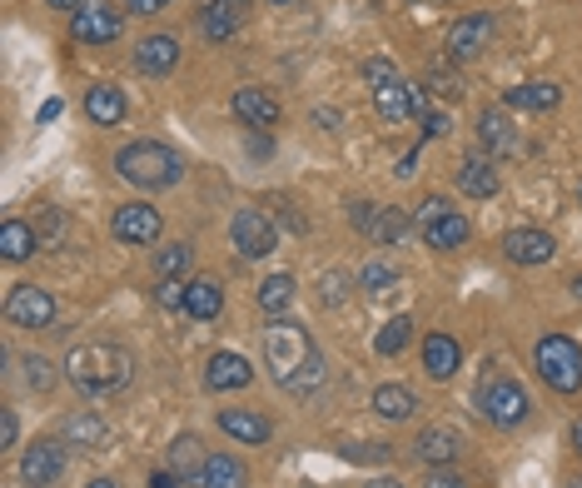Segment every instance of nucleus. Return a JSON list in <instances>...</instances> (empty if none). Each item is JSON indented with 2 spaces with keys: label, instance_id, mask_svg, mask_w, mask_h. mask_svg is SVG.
I'll return each mask as SVG.
<instances>
[{
  "label": "nucleus",
  "instance_id": "4d7b16f0",
  "mask_svg": "<svg viewBox=\"0 0 582 488\" xmlns=\"http://www.w3.org/2000/svg\"><path fill=\"white\" fill-rule=\"evenodd\" d=\"M270 5H284V0H270Z\"/></svg>",
  "mask_w": 582,
  "mask_h": 488
},
{
  "label": "nucleus",
  "instance_id": "58836bf2",
  "mask_svg": "<svg viewBox=\"0 0 582 488\" xmlns=\"http://www.w3.org/2000/svg\"><path fill=\"white\" fill-rule=\"evenodd\" d=\"M358 284H364L368 294H384V290H393V284H399V274L388 270V264H364V270H358Z\"/></svg>",
  "mask_w": 582,
  "mask_h": 488
},
{
  "label": "nucleus",
  "instance_id": "b1692460",
  "mask_svg": "<svg viewBox=\"0 0 582 488\" xmlns=\"http://www.w3.org/2000/svg\"><path fill=\"white\" fill-rule=\"evenodd\" d=\"M458 190H464V195H473V200H493L498 195L493 164H488L483 155H468V160L458 164Z\"/></svg>",
  "mask_w": 582,
  "mask_h": 488
},
{
  "label": "nucleus",
  "instance_id": "2eb2a0df",
  "mask_svg": "<svg viewBox=\"0 0 582 488\" xmlns=\"http://www.w3.org/2000/svg\"><path fill=\"white\" fill-rule=\"evenodd\" d=\"M235 115L244 120L249 130H274V125H279V100H274L270 90L244 86V90H235Z\"/></svg>",
  "mask_w": 582,
  "mask_h": 488
},
{
  "label": "nucleus",
  "instance_id": "6ab92c4d",
  "mask_svg": "<svg viewBox=\"0 0 582 488\" xmlns=\"http://www.w3.org/2000/svg\"><path fill=\"white\" fill-rule=\"evenodd\" d=\"M244 25V0H215L199 11V35L205 41H229V35Z\"/></svg>",
  "mask_w": 582,
  "mask_h": 488
},
{
  "label": "nucleus",
  "instance_id": "f704fd0d",
  "mask_svg": "<svg viewBox=\"0 0 582 488\" xmlns=\"http://www.w3.org/2000/svg\"><path fill=\"white\" fill-rule=\"evenodd\" d=\"M65 434L76 439V444H85V449H100L110 439V429H105V419H100V413H76V419L65 423Z\"/></svg>",
  "mask_w": 582,
  "mask_h": 488
},
{
  "label": "nucleus",
  "instance_id": "603ef678",
  "mask_svg": "<svg viewBox=\"0 0 582 488\" xmlns=\"http://www.w3.org/2000/svg\"><path fill=\"white\" fill-rule=\"evenodd\" d=\"M85 488H115V478H90Z\"/></svg>",
  "mask_w": 582,
  "mask_h": 488
},
{
  "label": "nucleus",
  "instance_id": "6e6552de",
  "mask_svg": "<svg viewBox=\"0 0 582 488\" xmlns=\"http://www.w3.org/2000/svg\"><path fill=\"white\" fill-rule=\"evenodd\" d=\"M5 319L15 329H50L55 325V299L41 284H15L11 299H5Z\"/></svg>",
  "mask_w": 582,
  "mask_h": 488
},
{
  "label": "nucleus",
  "instance_id": "dca6fc26",
  "mask_svg": "<svg viewBox=\"0 0 582 488\" xmlns=\"http://www.w3.org/2000/svg\"><path fill=\"white\" fill-rule=\"evenodd\" d=\"M174 66H180V41L174 35H145L135 45V70L140 76H170Z\"/></svg>",
  "mask_w": 582,
  "mask_h": 488
},
{
  "label": "nucleus",
  "instance_id": "f257e3e1",
  "mask_svg": "<svg viewBox=\"0 0 582 488\" xmlns=\"http://www.w3.org/2000/svg\"><path fill=\"white\" fill-rule=\"evenodd\" d=\"M129 374H135V364H129V354L119 344H80L65 354V379L80 394H90V399L119 394L129 384Z\"/></svg>",
  "mask_w": 582,
  "mask_h": 488
},
{
  "label": "nucleus",
  "instance_id": "4be33fe9",
  "mask_svg": "<svg viewBox=\"0 0 582 488\" xmlns=\"http://www.w3.org/2000/svg\"><path fill=\"white\" fill-rule=\"evenodd\" d=\"M219 429H225L235 444H270V419L264 413H249V409H225L219 413Z\"/></svg>",
  "mask_w": 582,
  "mask_h": 488
},
{
  "label": "nucleus",
  "instance_id": "49530a36",
  "mask_svg": "<svg viewBox=\"0 0 582 488\" xmlns=\"http://www.w3.org/2000/svg\"><path fill=\"white\" fill-rule=\"evenodd\" d=\"M125 5H129L135 15H155V11H164L170 0H125Z\"/></svg>",
  "mask_w": 582,
  "mask_h": 488
},
{
  "label": "nucleus",
  "instance_id": "ddd939ff",
  "mask_svg": "<svg viewBox=\"0 0 582 488\" xmlns=\"http://www.w3.org/2000/svg\"><path fill=\"white\" fill-rule=\"evenodd\" d=\"M249 379H254V370H249L244 354H235V349H219V354H209V364H205V389H215V394L249 389Z\"/></svg>",
  "mask_w": 582,
  "mask_h": 488
},
{
  "label": "nucleus",
  "instance_id": "a18cd8bd",
  "mask_svg": "<svg viewBox=\"0 0 582 488\" xmlns=\"http://www.w3.org/2000/svg\"><path fill=\"white\" fill-rule=\"evenodd\" d=\"M184 284H190V280H164V284H160V304H164V309L184 304Z\"/></svg>",
  "mask_w": 582,
  "mask_h": 488
},
{
  "label": "nucleus",
  "instance_id": "4c0bfd02",
  "mask_svg": "<svg viewBox=\"0 0 582 488\" xmlns=\"http://www.w3.org/2000/svg\"><path fill=\"white\" fill-rule=\"evenodd\" d=\"M21 364H25V384H31V389H50V384H55V370H50V359H41V354H25L21 359Z\"/></svg>",
  "mask_w": 582,
  "mask_h": 488
},
{
  "label": "nucleus",
  "instance_id": "9d476101",
  "mask_svg": "<svg viewBox=\"0 0 582 488\" xmlns=\"http://www.w3.org/2000/svg\"><path fill=\"white\" fill-rule=\"evenodd\" d=\"M65 474V444L60 439H35L21 458V478L25 488H50Z\"/></svg>",
  "mask_w": 582,
  "mask_h": 488
},
{
  "label": "nucleus",
  "instance_id": "7ed1b4c3",
  "mask_svg": "<svg viewBox=\"0 0 582 488\" xmlns=\"http://www.w3.org/2000/svg\"><path fill=\"white\" fill-rule=\"evenodd\" d=\"M319 354L313 349V339H309V329L299 325V319H274V325H264V364H270V374H274V384H289L294 374L309 364V359Z\"/></svg>",
  "mask_w": 582,
  "mask_h": 488
},
{
  "label": "nucleus",
  "instance_id": "4468645a",
  "mask_svg": "<svg viewBox=\"0 0 582 488\" xmlns=\"http://www.w3.org/2000/svg\"><path fill=\"white\" fill-rule=\"evenodd\" d=\"M115 239H125V245H155V239H160V209L155 205H119L115 209Z\"/></svg>",
  "mask_w": 582,
  "mask_h": 488
},
{
  "label": "nucleus",
  "instance_id": "9b49d317",
  "mask_svg": "<svg viewBox=\"0 0 582 488\" xmlns=\"http://www.w3.org/2000/svg\"><path fill=\"white\" fill-rule=\"evenodd\" d=\"M503 250L513 264H548L552 254H558V245H552L548 229H533V225H517L503 235Z\"/></svg>",
  "mask_w": 582,
  "mask_h": 488
},
{
  "label": "nucleus",
  "instance_id": "79ce46f5",
  "mask_svg": "<svg viewBox=\"0 0 582 488\" xmlns=\"http://www.w3.org/2000/svg\"><path fill=\"white\" fill-rule=\"evenodd\" d=\"M419 125H423V140H443V135H448V115H443V110H419Z\"/></svg>",
  "mask_w": 582,
  "mask_h": 488
},
{
  "label": "nucleus",
  "instance_id": "864d4df0",
  "mask_svg": "<svg viewBox=\"0 0 582 488\" xmlns=\"http://www.w3.org/2000/svg\"><path fill=\"white\" fill-rule=\"evenodd\" d=\"M568 488H582V478H568Z\"/></svg>",
  "mask_w": 582,
  "mask_h": 488
},
{
  "label": "nucleus",
  "instance_id": "3c124183",
  "mask_svg": "<svg viewBox=\"0 0 582 488\" xmlns=\"http://www.w3.org/2000/svg\"><path fill=\"white\" fill-rule=\"evenodd\" d=\"M368 488H403V484H399V478H374Z\"/></svg>",
  "mask_w": 582,
  "mask_h": 488
},
{
  "label": "nucleus",
  "instance_id": "20e7f679",
  "mask_svg": "<svg viewBox=\"0 0 582 488\" xmlns=\"http://www.w3.org/2000/svg\"><path fill=\"white\" fill-rule=\"evenodd\" d=\"M533 364H538L543 384H548L552 394H578L582 389V349L572 344L568 334L538 339V349H533Z\"/></svg>",
  "mask_w": 582,
  "mask_h": 488
},
{
  "label": "nucleus",
  "instance_id": "423d86ee",
  "mask_svg": "<svg viewBox=\"0 0 582 488\" xmlns=\"http://www.w3.org/2000/svg\"><path fill=\"white\" fill-rule=\"evenodd\" d=\"M119 31H125V15L110 0H85L76 11V25H70V35L80 45H110V41H119Z\"/></svg>",
  "mask_w": 582,
  "mask_h": 488
},
{
  "label": "nucleus",
  "instance_id": "c85d7f7f",
  "mask_svg": "<svg viewBox=\"0 0 582 488\" xmlns=\"http://www.w3.org/2000/svg\"><path fill=\"white\" fill-rule=\"evenodd\" d=\"M205 464H209V458H205V449H199V439H194V434H180L170 444V468L180 478H194V484H199V478H205Z\"/></svg>",
  "mask_w": 582,
  "mask_h": 488
},
{
  "label": "nucleus",
  "instance_id": "2f4dec72",
  "mask_svg": "<svg viewBox=\"0 0 582 488\" xmlns=\"http://www.w3.org/2000/svg\"><path fill=\"white\" fill-rule=\"evenodd\" d=\"M294 299V274H270V280H259V309L264 315H284Z\"/></svg>",
  "mask_w": 582,
  "mask_h": 488
},
{
  "label": "nucleus",
  "instance_id": "393cba45",
  "mask_svg": "<svg viewBox=\"0 0 582 488\" xmlns=\"http://www.w3.org/2000/svg\"><path fill=\"white\" fill-rule=\"evenodd\" d=\"M468 235H473V225L453 209V215L433 219V225L423 229V245H429V250H458V245H468Z\"/></svg>",
  "mask_w": 582,
  "mask_h": 488
},
{
  "label": "nucleus",
  "instance_id": "ea45409f",
  "mask_svg": "<svg viewBox=\"0 0 582 488\" xmlns=\"http://www.w3.org/2000/svg\"><path fill=\"white\" fill-rule=\"evenodd\" d=\"M443 215H453V205H448L443 195H429V200H419V215H413V225L429 229L433 219H443Z\"/></svg>",
  "mask_w": 582,
  "mask_h": 488
},
{
  "label": "nucleus",
  "instance_id": "13d9d810",
  "mask_svg": "<svg viewBox=\"0 0 582 488\" xmlns=\"http://www.w3.org/2000/svg\"><path fill=\"white\" fill-rule=\"evenodd\" d=\"M578 195H582V190H578Z\"/></svg>",
  "mask_w": 582,
  "mask_h": 488
},
{
  "label": "nucleus",
  "instance_id": "a878e982",
  "mask_svg": "<svg viewBox=\"0 0 582 488\" xmlns=\"http://www.w3.org/2000/svg\"><path fill=\"white\" fill-rule=\"evenodd\" d=\"M35 245H41L35 225H25V219H5V225H0V254H5L11 264L31 260V254H35Z\"/></svg>",
  "mask_w": 582,
  "mask_h": 488
},
{
  "label": "nucleus",
  "instance_id": "aec40b11",
  "mask_svg": "<svg viewBox=\"0 0 582 488\" xmlns=\"http://www.w3.org/2000/svg\"><path fill=\"white\" fill-rule=\"evenodd\" d=\"M458 364H464L458 339H448V334H429V339H423V370H429V379H453V374H458Z\"/></svg>",
  "mask_w": 582,
  "mask_h": 488
},
{
  "label": "nucleus",
  "instance_id": "1a4fd4ad",
  "mask_svg": "<svg viewBox=\"0 0 582 488\" xmlns=\"http://www.w3.org/2000/svg\"><path fill=\"white\" fill-rule=\"evenodd\" d=\"M349 219H354V229H364L374 245H399L403 229H409V215H399L393 205H368V200H354Z\"/></svg>",
  "mask_w": 582,
  "mask_h": 488
},
{
  "label": "nucleus",
  "instance_id": "f8f14e48",
  "mask_svg": "<svg viewBox=\"0 0 582 488\" xmlns=\"http://www.w3.org/2000/svg\"><path fill=\"white\" fill-rule=\"evenodd\" d=\"M493 41V15H464V21L448 25V55L453 60H473L488 50Z\"/></svg>",
  "mask_w": 582,
  "mask_h": 488
},
{
  "label": "nucleus",
  "instance_id": "c756f323",
  "mask_svg": "<svg viewBox=\"0 0 582 488\" xmlns=\"http://www.w3.org/2000/svg\"><path fill=\"white\" fill-rule=\"evenodd\" d=\"M205 488H249V468L239 464L235 454H209L205 464V478H199Z\"/></svg>",
  "mask_w": 582,
  "mask_h": 488
},
{
  "label": "nucleus",
  "instance_id": "e433bc0d",
  "mask_svg": "<svg viewBox=\"0 0 582 488\" xmlns=\"http://www.w3.org/2000/svg\"><path fill=\"white\" fill-rule=\"evenodd\" d=\"M319 384H323V354H313L309 364H304V370L294 374L289 384H284V389H289V394H313V389H319Z\"/></svg>",
  "mask_w": 582,
  "mask_h": 488
},
{
  "label": "nucleus",
  "instance_id": "cd10ccee",
  "mask_svg": "<svg viewBox=\"0 0 582 488\" xmlns=\"http://www.w3.org/2000/svg\"><path fill=\"white\" fill-rule=\"evenodd\" d=\"M85 115L95 120V125H119V120H125V95H119V86H90Z\"/></svg>",
  "mask_w": 582,
  "mask_h": 488
},
{
  "label": "nucleus",
  "instance_id": "f03ea898",
  "mask_svg": "<svg viewBox=\"0 0 582 488\" xmlns=\"http://www.w3.org/2000/svg\"><path fill=\"white\" fill-rule=\"evenodd\" d=\"M115 170H119V180H129V185H140V190H170V185H180L184 160H180V150H170L160 140H135L115 155Z\"/></svg>",
  "mask_w": 582,
  "mask_h": 488
},
{
  "label": "nucleus",
  "instance_id": "39448f33",
  "mask_svg": "<svg viewBox=\"0 0 582 488\" xmlns=\"http://www.w3.org/2000/svg\"><path fill=\"white\" fill-rule=\"evenodd\" d=\"M478 409H483L488 423H498V429H517V423L528 419V389L517 379H488L483 389H478Z\"/></svg>",
  "mask_w": 582,
  "mask_h": 488
},
{
  "label": "nucleus",
  "instance_id": "72a5a7b5",
  "mask_svg": "<svg viewBox=\"0 0 582 488\" xmlns=\"http://www.w3.org/2000/svg\"><path fill=\"white\" fill-rule=\"evenodd\" d=\"M409 339H413V319H409V315H393L384 329H378L374 349H378L384 359H393V354H403V349H409Z\"/></svg>",
  "mask_w": 582,
  "mask_h": 488
},
{
  "label": "nucleus",
  "instance_id": "473e14b6",
  "mask_svg": "<svg viewBox=\"0 0 582 488\" xmlns=\"http://www.w3.org/2000/svg\"><path fill=\"white\" fill-rule=\"evenodd\" d=\"M190 264H194V245H164V250H155V274L160 280H184L190 274Z\"/></svg>",
  "mask_w": 582,
  "mask_h": 488
},
{
  "label": "nucleus",
  "instance_id": "a19ab883",
  "mask_svg": "<svg viewBox=\"0 0 582 488\" xmlns=\"http://www.w3.org/2000/svg\"><path fill=\"white\" fill-rule=\"evenodd\" d=\"M423 488H468V478L458 474V468L438 464V468H429V478H423Z\"/></svg>",
  "mask_w": 582,
  "mask_h": 488
},
{
  "label": "nucleus",
  "instance_id": "a211bd4d",
  "mask_svg": "<svg viewBox=\"0 0 582 488\" xmlns=\"http://www.w3.org/2000/svg\"><path fill=\"white\" fill-rule=\"evenodd\" d=\"M413 454H419L429 468H438V464H453V458L464 454V439L453 434V429H443V423H429L419 434V444H413Z\"/></svg>",
  "mask_w": 582,
  "mask_h": 488
},
{
  "label": "nucleus",
  "instance_id": "de8ad7c7",
  "mask_svg": "<svg viewBox=\"0 0 582 488\" xmlns=\"http://www.w3.org/2000/svg\"><path fill=\"white\" fill-rule=\"evenodd\" d=\"M150 488H180V474L164 468V474H150Z\"/></svg>",
  "mask_w": 582,
  "mask_h": 488
},
{
  "label": "nucleus",
  "instance_id": "5fc2aeb1",
  "mask_svg": "<svg viewBox=\"0 0 582 488\" xmlns=\"http://www.w3.org/2000/svg\"><path fill=\"white\" fill-rule=\"evenodd\" d=\"M578 299H582V280H578Z\"/></svg>",
  "mask_w": 582,
  "mask_h": 488
},
{
  "label": "nucleus",
  "instance_id": "f3484780",
  "mask_svg": "<svg viewBox=\"0 0 582 488\" xmlns=\"http://www.w3.org/2000/svg\"><path fill=\"white\" fill-rule=\"evenodd\" d=\"M478 140H483V150L498 155V160H507V155L517 150V130L503 105H488L483 115H478Z\"/></svg>",
  "mask_w": 582,
  "mask_h": 488
},
{
  "label": "nucleus",
  "instance_id": "7c9ffc66",
  "mask_svg": "<svg viewBox=\"0 0 582 488\" xmlns=\"http://www.w3.org/2000/svg\"><path fill=\"white\" fill-rule=\"evenodd\" d=\"M413 105H419V100H413V86H403V80H393V86L374 90V110H378L384 120H393V125H399V120H409Z\"/></svg>",
  "mask_w": 582,
  "mask_h": 488
},
{
  "label": "nucleus",
  "instance_id": "bb28decb",
  "mask_svg": "<svg viewBox=\"0 0 582 488\" xmlns=\"http://www.w3.org/2000/svg\"><path fill=\"white\" fill-rule=\"evenodd\" d=\"M374 409H378V419L403 423V419H413L419 399H413V389H403V384H378V389H374Z\"/></svg>",
  "mask_w": 582,
  "mask_h": 488
},
{
  "label": "nucleus",
  "instance_id": "37998d69",
  "mask_svg": "<svg viewBox=\"0 0 582 488\" xmlns=\"http://www.w3.org/2000/svg\"><path fill=\"white\" fill-rule=\"evenodd\" d=\"M364 80L374 90H384V86H393V80H399V70L388 66V60H364Z\"/></svg>",
  "mask_w": 582,
  "mask_h": 488
},
{
  "label": "nucleus",
  "instance_id": "c03bdc74",
  "mask_svg": "<svg viewBox=\"0 0 582 488\" xmlns=\"http://www.w3.org/2000/svg\"><path fill=\"white\" fill-rule=\"evenodd\" d=\"M15 444H21V419L5 409L0 413V449H15Z\"/></svg>",
  "mask_w": 582,
  "mask_h": 488
},
{
  "label": "nucleus",
  "instance_id": "09e8293b",
  "mask_svg": "<svg viewBox=\"0 0 582 488\" xmlns=\"http://www.w3.org/2000/svg\"><path fill=\"white\" fill-rule=\"evenodd\" d=\"M50 11H76V5H85V0H45Z\"/></svg>",
  "mask_w": 582,
  "mask_h": 488
},
{
  "label": "nucleus",
  "instance_id": "5701e85b",
  "mask_svg": "<svg viewBox=\"0 0 582 488\" xmlns=\"http://www.w3.org/2000/svg\"><path fill=\"white\" fill-rule=\"evenodd\" d=\"M562 100V90L552 80H528V86L503 90V110H552Z\"/></svg>",
  "mask_w": 582,
  "mask_h": 488
},
{
  "label": "nucleus",
  "instance_id": "8fccbe9b",
  "mask_svg": "<svg viewBox=\"0 0 582 488\" xmlns=\"http://www.w3.org/2000/svg\"><path fill=\"white\" fill-rule=\"evenodd\" d=\"M572 449H578V458H582V423H572Z\"/></svg>",
  "mask_w": 582,
  "mask_h": 488
},
{
  "label": "nucleus",
  "instance_id": "0eeeda50",
  "mask_svg": "<svg viewBox=\"0 0 582 488\" xmlns=\"http://www.w3.org/2000/svg\"><path fill=\"white\" fill-rule=\"evenodd\" d=\"M229 239H235V250L244 254V260H264V254H274V245H279V229H274V219L259 215V209H239L235 225H229Z\"/></svg>",
  "mask_w": 582,
  "mask_h": 488
},
{
  "label": "nucleus",
  "instance_id": "412c9836",
  "mask_svg": "<svg viewBox=\"0 0 582 488\" xmlns=\"http://www.w3.org/2000/svg\"><path fill=\"white\" fill-rule=\"evenodd\" d=\"M219 309H225V284H219V280L199 274V280L184 284V315H194V319H215Z\"/></svg>",
  "mask_w": 582,
  "mask_h": 488
},
{
  "label": "nucleus",
  "instance_id": "c9c22d12",
  "mask_svg": "<svg viewBox=\"0 0 582 488\" xmlns=\"http://www.w3.org/2000/svg\"><path fill=\"white\" fill-rule=\"evenodd\" d=\"M423 80H429V86L438 90L443 100H458V95H464V80H458V70H448L443 60H438V66H429V76H423Z\"/></svg>",
  "mask_w": 582,
  "mask_h": 488
},
{
  "label": "nucleus",
  "instance_id": "6e6d98bb",
  "mask_svg": "<svg viewBox=\"0 0 582 488\" xmlns=\"http://www.w3.org/2000/svg\"><path fill=\"white\" fill-rule=\"evenodd\" d=\"M199 5H215V0H199Z\"/></svg>",
  "mask_w": 582,
  "mask_h": 488
}]
</instances>
